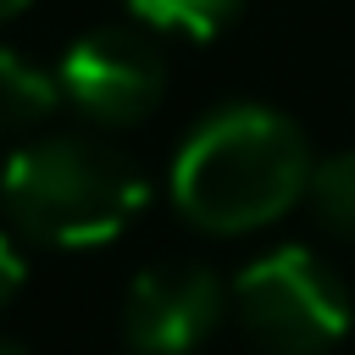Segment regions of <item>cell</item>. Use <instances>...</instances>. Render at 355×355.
Masks as SVG:
<instances>
[{
  "label": "cell",
  "instance_id": "1",
  "mask_svg": "<svg viewBox=\"0 0 355 355\" xmlns=\"http://www.w3.org/2000/svg\"><path fill=\"white\" fill-rule=\"evenodd\" d=\"M311 144L272 105H216L172 155V205L205 233H255L311 189Z\"/></svg>",
  "mask_w": 355,
  "mask_h": 355
},
{
  "label": "cell",
  "instance_id": "2",
  "mask_svg": "<svg viewBox=\"0 0 355 355\" xmlns=\"http://www.w3.org/2000/svg\"><path fill=\"white\" fill-rule=\"evenodd\" d=\"M150 189L144 172L89 133H50L0 166V205L17 222V233L55 244V250H89L116 239L139 211Z\"/></svg>",
  "mask_w": 355,
  "mask_h": 355
},
{
  "label": "cell",
  "instance_id": "3",
  "mask_svg": "<svg viewBox=\"0 0 355 355\" xmlns=\"http://www.w3.org/2000/svg\"><path fill=\"white\" fill-rule=\"evenodd\" d=\"M233 316L266 355H327L349 333L355 305L316 250L283 244L233 277Z\"/></svg>",
  "mask_w": 355,
  "mask_h": 355
},
{
  "label": "cell",
  "instance_id": "4",
  "mask_svg": "<svg viewBox=\"0 0 355 355\" xmlns=\"http://www.w3.org/2000/svg\"><path fill=\"white\" fill-rule=\"evenodd\" d=\"M55 78H61V100H72L89 122L128 128L161 105L166 55L144 28L111 22V28H89L83 39H72Z\"/></svg>",
  "mask_w": 355,
  "mask_h": 355
},
{
  "label": "cell",
  "instance_id": "5",
  "mask_svg": "<svg viewBox=\"0 0 355 355\" xmlns=\"http://www.w3.org/2000/svg\"><path fill=\"white\" fill-rule=\"evenodd\" d=\"M227 311V288L200 261L144 266L122 305V338L133 355H189L200 349Z\"/></svg>",
  "mask_w": 355,
  "mask_h": 355
},
{
  "label": "cell",
  "instance_id": "6",
  "mask_svg": "<svg viewBox=\"0 0 355 355\" xmlns=\"http://www.w3.org/2000/svg\"><path fill=\"white\" fill-rule=\"evenodd\" d=\"M61 105V78L0 44V133H28Z\"/></svg>",
  "mask_w": 355,
  "mask_h": 355
},
{
  "label": "cell",
  "instance_id": "7",
  "mask_svg": "<svg viewBox=\"0 0 355 355\" xmlns=\"http://www.w3.org/2000/svg\"><path fill=\"white\" fill-rule=\"evenodd\" d=\"M305 200H311V211H316V222L327 233L355 244V150H338V155L316 161Z\"/></svg>",
  "mask_w": 355,
  "mask_h": 355
},
{
  "label": "cell",
  "instance_id": "8",
  "mask_svg": "<svg viewBox=\"0 0 355 355\" xmlns=\"http://www.w3.org/2000/svg\"><path fill=\"white\" fill-rule=\"evenodd\" d=\"M244 0H128V11L155 28V33H183V39H211L239 17Z\"/></svg>",
  "mask_w": 355,
  "mask_h": 355
},
{
  "label": "cell",
  "instance_id": "9",
  "mask_svg": "<svg viewBox=\"0 0 355 355\" xmlns=\"http://www.w3.org/2000/svg\"><path fill=\"white\" fill-rule=\"evenodd\" d=\"M22 283H28V261H22V250L0 233V311L22 294Z\"/></svg>",
  "mask_w": 355,
  "mask_h": 355
},
{
  "label": "cell",
  "instance_id": "10",
  "mask_svg": "<svg viewBox=\"0 0 355 355\" xmlns=\"http://www.w3.org/2000/svg\"><path fill=\"white\" fill-rule=\"evenodd\" d=\"M28 6H33V0H0V22H11V17L28 11Z\"/></svg>",
  "mask_w": 355,
  "mask_h": 355
},
{
  "label": "cell",
  "instance_id": "11",
  "mask_svg": "<svg viewBox=\"0 0 355 355\" xmlns=\"http://www.w3.org/2000/svg\"><path fill=\"white\" fill-rule=\"evenodd\" d=\"M0 355H28V349H22L17 338H0Z\"/></svg>",
  "mask_w": 355,
  "mask_h": 355
}]
</instances>
